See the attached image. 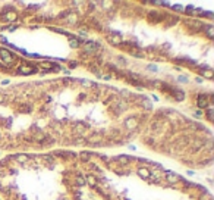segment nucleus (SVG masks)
Listing matches in <instances>:
<instances>
[{
	"label": "nucleus",
	"instance_id": "39448f33",
	"mask_svg": "<svg viewBox=\"0 0 214 200\" xmlns=\"http://www.w3.org/2000/svg\"><path fill=\"white\" fill-rule=\"evenodd\" d=\"M6 18H7V19H15V18H16V15H15V13H13V12H9V13H6Z\"/></svg>",
	"mask_w": 214,
	"mask_h": 200
},
{
	"label": "nucleus",
	"instance_id": "f257e3e1",
	"mask_svg": "<svg viewBox=\"0 0 214 200\" xmlns=\"http://www.w3.org/2000/svg\"><path fill=\"white\" fill-rule=\"evenodd\" d=\"M166 178H167V181H169V183H178V181H179V175H176V174H167V175H166Z\"/></svg>",
	"mask_w": 214,
	"mask_h": 200
},
{
	"label": "nucleus",
	"instance_id": "7ed1b4c3",
	"mask_svg": "<svg viewBox=\"0 0 214 200\" xmlns=\"http://www.w3.org/2000/svg\"><path fill=\"white\" fill-rule=\"evenodd\" d=\"M19 72L21 74H32L34 72V69H31V68H28V66H22L21 69H19Z\"/></svg>",
	"mask_w": 214,
	"mask_h": 200
},
{
	"label": "nucleus",
	"instance_id": "20e7f679",
	"mask_svg": "<svg viewBox=\"0 0 214 200\" xmlns=\"http://www.w3.org/2000/svg\"><path fill=\"white\" fill-rule=\"evenodd\" d=\"M203 75H205L207 78H211L213 77V71L211 69H205V71H203Z\"/></svg>",
	"mask_w": 214,
	"mask_h": 200
},
{
	"label": "nucleus",
	"instance_id": "f03ea898",
	"mask_svg": "<svg viewBox=\"0 0 214 200\" xmlns=\"http://www.w3.org/2000/svg\"><path fill=\"white\" fill-rule=\"evenodd\" d=\"M109 41H113L114 44L120 43V35L119 34H113V35H109Z\"/></svg>",
	"mask_w": 214,
	"mask_h": 200
}]
</instances>
